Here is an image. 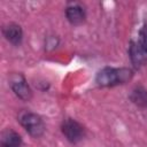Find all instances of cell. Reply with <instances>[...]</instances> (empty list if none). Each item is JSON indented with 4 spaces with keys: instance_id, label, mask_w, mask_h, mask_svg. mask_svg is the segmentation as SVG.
Returning <instances> with one entry per match:
<instances>
[{
    "instance_id": "6da1fadb",
    "label": "cell",
    "mask_w": 147,
    "mask_h": 147,
    "mask_svg": "<svg viewBox=\"0 0 147 147\" xmlns=\"http://www.w3.org/2000/svg\"><path fill=\"white\" fill-rule=\"evenodd\" d=\"M133 76V72L129 68H114L105 67L95 76L96 85L101 87H113L116 85L125 84Z\"/></svg>"
},
{
    "instance_id": "7a4b0ae2",
    "label": "cell",
    "mask_w": 147,
    "mask_h": 147,
    "mask_svg": "<svg viewBox=\"0 0 147 147\" xmlns=\"http://www.w3.org/2000/svg\"><path fill=\"white\" fill-rule=\"evenodd\" d=\"M18 122L25 129V131L33 138H39L45 133V123L42 118L32 111L23 110L18 115Z\"/></svg>"
},
{
    "instance_id": "3957f363",
    "label": "cell",
    "mask_w": 147,
    "mask_h": 147,
    "mask_svg": "<svg viewBox=\"0 0 147 147\" xmlns=\"http://www.w3.org/2000/svg\"><path fill=\"white\" fill-rule=\"evenodd\" d=\"M61 131L64 138L71 144H77L85 137L84 126L74 118H65L62 122Z\"/></svg>"
},
{
    "instance_id": "277c9868",
    "label": "cell",
    "mask_w": 147,
    "mask_h": 147,
    "mask_svg": "<svg viewBox=\"0 0 147 147\" xmlns=\"http://www.w3.org/2000/svg\"><path fill=\"white\" fill-rule=\"evenodd\" d=\"M9 85L14 94L23 101H29L32 98V90L30 88L25 77L22 74H11L9 77Z\"/></svg>"
},
{
    "instance_id": "5b68a950",
    "label": "cell",
    "mask_w": 147,
    "mask_h": 147,
    "mask_svg": "<svg viewBox=\"0 0 147 147\" xmlns=\"http://www.w3.org/2000/svg\"><path fill=\"white\" fill-rule=\"evenodd\" d=\"M65 17L70 24L79 25V24L84 23V21L86 18V13L82 5L71 2L65 7Z\"/></svg>"
},
{
    "instance_id": "8992f818",
    "label": "cell",
    "mask_w": 147,
    "mask_h": 147,
    "mask_svg": "<svg viewBox=\"0 0 147 147\" xmlns=\"http://www.w3.org/2000/svg\"><path fill=\"white\" fill-rule=\"evenodd\" d=\"M2 33L3 37L14 46L21 45L23 40V30L21 25L16 23H8L7 25H5L2 28Z\"/></svg>"
},
{
    "instance_id": "52a82bcc",
    "label": "cell",
    "mask_w": 147,
    "mask_h": 147,
    "mask_svg": "<svg viewBox=\"0 0 147 147\" xmlns=\"http://www.w3.org/2000/svg\"><path fill=\"white\" fill-rule=\"evenodd\" d=\"M1 146L2 147H23L21 136L13 129H6L1 133Z\"/></svg>"
},
{
    "instance_id": "ba28073f",
    "label": "cell",
    "mask_w": 147,
    "mask_h": 147,
    "mask_svg": "<svg viewBox=\"0 0 147 147\" xmlns=\"http://www.w3.org/2000/svg\"><path fill=\"white\" fill-rule=\"evenodd\" d=\"M129 54H130L131 62L133 63L134 67H140L147 60V55L142 52V49L140 48V46H139V44L137 41H131L130 42Z\"/></svg>"
},
{
    "instance_id": "9c48e42d",
    "label": "cell",
    "mask_w": 147,
    "mask_h": 147,
    "mask_svg": "<svg viewBox=\"0 0 147 147\" xmlns=\"http://www.w3.org/2000/svg\"><path fill=\"white\" fill-rule=\"evenodd\" d=\"M129 98L136 106L140 108H147V90L142 86L134 87L131 91Z\"/></svg>"
},
{
    "instance_id": "30bf717a",
    "label": "cell",
    "mask_w": 147,
    "mask_h": 147,
    "mask_svg": "<svg viewBox=\"0 0 147 147\" xmlns=\"http://www.w3.org/2000/svg\"><path fill=\"white\" fill-rule=\"evenodd\" d=\"M140 46V48L142 49V52L147 55V24H145L140 31H139V39L137 41Z\"/></svg>"
}]
</instances>
